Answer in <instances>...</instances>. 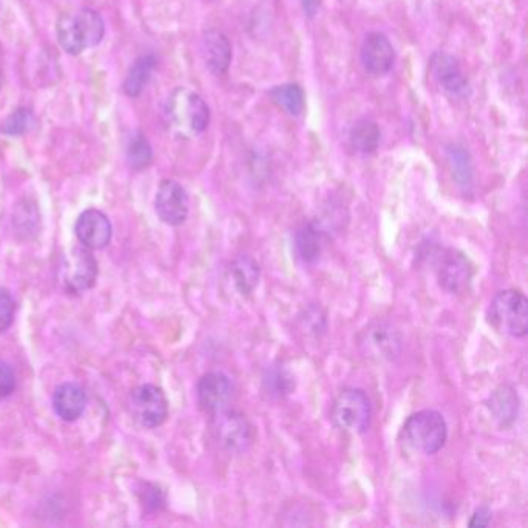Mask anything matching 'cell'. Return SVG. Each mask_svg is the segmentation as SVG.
<instances>
[{
	"mask_svg": "<svg viewBox=\"0 0 528 528\" xmlns=\"http://www.w3.org/2000/svg\"><path fill=\"white\" fill-rule=\"evenodd\" d=\"M16 302L7 288H0V333L7 332L14 321Z\"/></svg>",
	"mask_w": 528,
	"mask_h": 528,
	"instance_id": "28",
	"label": "cell"
},
{
	"mask_svg": "<svg viewBox=\"0 0 528 528\" xmlns=\"http://www.w3.org/2000/svg\"><path fill=\"white\" fill-rule=\"evenodd\" d=\"M166 117L179 134L199 135L210 126L211 112L199 93L179 87L166 104Z\"/></svg>",
	"mask_w": 528,
	"mask_h": 528,
	"instance_id": "2",
	"label": "cell"
},
{
	"mask_svg": "<svg viewBox=\"0 0 528 528\" xmlns=\"http://www.w3.org/2000/svg\"><path fill=\"white\" fill-rule=\"evenodd\" d=\"M98 278V262L92 250L79 245L64 254L56 270V279L62 290L72 295L87 292L96 284Z\"/></svg>",
	"mask_w": 528,
	"mask_h": 528,
	"instance_id": "5",
	"label": "cell"
},
{
	"mask_svg": "<svg viewBox=\"0 0 528 528\" xmlns=\"http://www.w3.org/2000/svg\"><path fill=\"white\" fill-rule=\"evenodd\" d=\"M431 73L446 93L456 98L467 96L470 84L460 69L459 61L446 53H436L431 58Z\"/></svg>",
	"mask_w": 528,
	"mask_h": 528,
	"instance_id": "15",
	"label": "cell"
},
{
	"mask_svg": "<svg viewBox=\"0 0 528 528\" xmlns=\"http://www.w3.org/2000/svg\"><path fill=\"white\" fill-rule=\"evenodd\" d=\"M302 5H304V11H306L307 16L313 18L316 11L319 10V5H321V0H302Z\"/></svg>",
	"mask_w": 528,
	"mask_h": 528,
	"instance_id": "32",
	"label": "cell"
},
{
	"mask_svg": "<svg viewBox=\"0 0 528 528\" xmlns=\"http://www.w3.org/2000/svg\"><path fill=\"white\" fill-rule=\"evenodd\" d=\"M106 25L98 11L79 8L73 13L62 14L56 24V36L64 52L81 55L87 48L96 47L103 41Z\"/></svg>",
	"mask_w": 528,
	"mask_h": 528,
	"instance_id": "1",
	"label": "cell"
},
{
	"mask_svg": "<svg viewBox=\"0 0 528 528\" xmlns=\"http://www.w3.org/2000/svg\"><path fill=\"white\" fill-rule=\"evenodd\" d=\"M141 502H143L144 510L148 513H155L165 508V494L155 485L144 484V490H141Z\"/></svg>",
	"mask_w": 528,
	"mask_h": 528,
	"instance_id": "29",
	"label": "cell"
},
{
	"mask_svg": "<svg viewBox=\"0 0 528 528\" xmlns=\"http://www.w3.org/2000/svg\"><path fill=\"white\" fill-rule=\"evenodd\" d=\"M490 411L501 426H510L518 419V395L508 386H502L490 398Z\"/></svg>",
	"mask_w": 528,
	"mask_h": 528,
	"instance_id": "21",
	"label": "cell"
},
{
	"mask_svg": "<svg viewBox=\"0 0 528 528\" xmlns=\"http://www.w3.org/2000/svg\"><path fill=\"white\" fill-rule=\"evenodd\" d=\"M270 98L276 106L281 107L288 115L298 117L306 107V96L298 84H282L270 90Z\"/></svg>",
	"mask_w": 528,
	"mask_h": 528,
	"instance_id": "23",
	"label": "cell"
},
{
	"mask_svg": "<svg viewBox=\"0 0 528 528\" xmlns=\"http://www.w3.org/2000/svg\"><path fill=\"white\" fill-rule=\"evenodd\" d=\"M233 383L222 372H208L197 384V402L206 414L217 415L227 411L233 402Z\"/></svg>",
	"mask_w": 528,
	"mask_h": 528,
	"instance_id": "11",
	"label": "cell"
},
{
	"mask_svg": "<svg viewBox=\"0 0 528 528\" xmlns=\"http://www.w3.org/2000/svg\"><path fill=\"white\" fill-rule=\"evenodd\" d=\"M381 132L380 127L375 121L369 118L358 120L350 131V146L357 154L371 155L377 151L380 146Z\"/></svg>",
	"mask_w": 528,
	"mask_h": 528,
	"instance_id": "19",
	"label": "cell"
},
{
	"mask_svg": "<svg viewBox=\"0 0 528 528\" xmlns=\"http://www.w3.org/2000/svg\"><path fill=\"white\" fill-rule=\"evenodd\" d=\"M86 392L75 383H64L53 394V409L64 422H76L86 411Z\"/></svg>",
	"mask_w": 528,
	"mask_h": 528,
	"instance_id": "17",
	"label": "cell"
},
{
	"mask_svg": "<svg viewBox=\"0 0 528 528\" xmlns=\"http://www.w3.org/2000/svg\"><path fill=\"white\" fill-rule=\"evenodd\" d=\"M16 389V375L13 367L5 361H0V400L10 397Z\"/></svg>",
	"mask_w": 528,
	"mask_h": 528,
	"instance_id": "30",
	"label": "cell"
},
{
	"mask_svg": "<svg viewBox=\"0 0 528 528\" xmlns=\"http://www.w3.org/2000/svg\"><path fill=\"white\" fill-rule=\"evenodd\" d=\"M332 420L338 428L352 434H363L371 425L372 406L361 389H344L332 408Z\"/></svg>",
	"mask_w": 528,
	"mask_h": 528,
	"instance_id": "6",
	"label": "cell"
},
{
	"mask_svg": "<svg viewBox=\"0 0 528 528\" xmlns=\"http://www.w3.org/2000/svg\"><path fill=\"white\" fill-rule=\"evenodd\" d=\"M360 349L364 357L372 360H395L402 350V336L391 324L375 321L361 333Z\"/></svg>",
	"mask_w": 528,
	"mask_h": 528,
	"instance_id": "9",
	"label": "cell"
},
{
	"mask_svg": "<svg viewBox=\"0 0 528 528\" xmlns=\"http://www.w3.org/2000/svg\"><path fill=\"white\" fill-rule=\"evenodd\" d=\"M395 62V50L388 36L372 31L361 45V64L372 76H383L391 72Z\"/></svg>",
	"mask_w": 528,
	"mask_h": 528,
	"instance_id": "13",
	"label": "cell"
},
{
	"mask_svg": "<svg viewBox=\"0 0 528 528\" xmlns=\"http://www.w3.org/2000/svg\"><path fill=\"white\" fill-rule=\"evenodd\" d=\"M155 66H157V59L154 55H144L138 58L127 73L126 81H124V92L131 98L140 96L144 87L148 86L149 81H151Z\"/></svg>",
	"mask_w": 528,
	"mask_h": 528,
	"instance_id": "22",
	"label": "cell"
},
{
	"mask_svg": "<svg viewBox=\"0 0 528 528\" xmlns=\"http://www.w3.org/2000/svg\"><path fill=\"white\" fill-rule=\"evenodd\" d=\"M155 211L169 227L183 225L189 213L186 189L175 180H163L155 196Z\"/></svg>",
	"mask_w": 528,
	"mask_h": 528,
	"instance_id": "10",
	"label": "cell"
},
{
	"mask_svg": "<svg viewBox=\"0 0 528 528\" xmlns=\"http://www.w3.org/2000/svg\"><path fill=\"white\" fill-rule=\"evenodd\" d=\"M450 155L451 166H453L454 175H456L457 182L467 185L471 180V163L470 155L463 148L459 146H454L448 151Z\"/></svg>",
	"mask_w": 528,
	"mask_h": 528,
	"instance_id": "27",
	"label": "cell"
},
{
	"mask_svg": "<svg viewBox=\"0 0 528 528\" xmlns=\"http://www.w3.org/2000/svg\"><path fill=\"white\" fill-rule=\"evenodd\" d=\"M402 439L411 450L428 456L439 453L448 440L445 417L434 409L409 415L403 425Z\"/></svg>",
	"mask_w": 528,
	"mask_h": 528,
	"instance_id": "3",
	"label": "cell"
},
{
	"mask_svg": "<svg viewBox=\"0 0 528 528\" xmlns=\"http://www.w3.org/2000/svg\"><path fill=\"white\" fill-rule=\"evenodd\" d=\"M231 279L240 295L250 296L254 288L258 287L259 279H261L258 262L250 256H240L231 265Z\"/></svg>",
	"mask_w": 528,
	"mask_h": 528,
	"instance_id": "20",
	"label": "cell"
},
{
	"mask_svg": "<svg viewBox=\"0 0 528 528\" xmlns=\"http://www.w3.org/2000/svg\"><path fill=\"white\" fill-rule=\"evenodd\" d=\"M127 162L134 171H143L152 163V148L143 134H135L127 146Z\"/></svg>",
	"mask_w": 528,
	"mask_h": 528,
	"instance_id": "25",
	"label": "cell"
},
{
	"mask_svg": "<svg viewBox=\"0 0 528 528\" xmlns=\"http://www.w3.org/2000/svg\"><path fill=\"white\" fill-rule=\"evenodd\" d=\"M487 319L494 330L511 338H524L528 332V301L518 290H502L488 307Z\"/></svg>",
	"mask_w": 528,
	"mask_h": 528,
	"instance_id": "4",
	"label": "cell"
},
{
	"mask_svg": "<svg viewBox=\"0 0 528 528\" xmlns=\"http://www.w3.org/2000/svg\"><path fill=\"white\" fill-rule=\"evenodd\" d=\"M436 273L439 284L446 292L462 293L470 287L473 267L462 253L456 250H442L437 256Z\"/></svg>",
	"mask_w": 528,
	"mask_h": 528,
	"instance_id": "12",
	"label": "cell"
},
{
	"mask_svg": "<svg viewBox=\"0 0 528 528\" xmlns=\"http://www.w3.org/2000/svg\"><path fill=\"white\" fill-rule=\"evenodd\" d=\"M295 389V381L292 375L288 374L284 369L273 367L265 374L262 380V391L268 398H282Z\"/></svg>",
	"mask_w": 528,
	"mask_h": 528,
	"instance_id": "24",
	"label": "cell"
},
{
	"mask_svg": "<svg viewBox=\"0 0 528 528\" xmlns=\"http://www.w3.org/2000/svg\"><path fill=\"white\" fill-rule=\"evenodd\" d=\"M35 126V115L27 107H19V109L13 110L8 115L7 120L4 121L0 132L8 135V137H21V135L27 134Z\"/></svg>",
	"mask_w": 528,
	"mask_h": 528,
	"instance_id": "26",
	"label": "cell"
},
{
	"mask_svg": "<svg viewBox=\"0 0 528 528\" xmlns=\"http://www.w3.org/2000/svg\"><path fill=\"white\" fill-rule=\"evenodd\" d=\"M491 511L487 507H480L474 511L473 516H471L470 522L468 525L470 527H487L491 522Z\"/></svg>",
	"mask_w": 528,
	"mask_h": 528,
	"instance_id": "31",
	"label": "cell"
},
{
	"mask_svg": "<svg viewBox=\"0 0 528 528\" xmlns=\"http://www.w3.org/2000/svg\"><path fill=\"white\" fill-rule=\"evenodd\" d=\"M216 422H214V434H216L217 442L222 445V448L233 454H244L250 450L251 445L256 439V432H254L253 425L245 415L239 412L223 411L220 414L214 415Z\"/></svg>",
	"mask_w": 528,
	"mask_h": 528,
	"instance_id": "7",
	"label": "cell"
},
{
	"mask_svg": "<svg viewBox=\"0 0 528 528\" xmlns=\"http://www.w3.org/2000/svg\"><path fill=\"white\" fill-rule=\"evenodd\" d=\"M202 56L213 75H225L230 69L233 50L227 36L219 30H206L202 36Z\"/></svg>",
	"mask_w": 528,
	"mask_h": 528,
	"instance_id": "16",
	"label": "cell"
},
{
	"mask_svg": "<svg viewBox=\"0 0 528 528\" xmlns=\"http://www.w3.org/2000/svg\"><path fill=\"white\" fill-rule=\"evenodd\" d=\"M324 234L323 228L319 227L318 223H304L295 236V248L298 258L302 262H315L321 256L324 248Z\"/></svg>",
	"mask_w": 528,
	"mask_h": 528,
	"instance_id": "18",
	"label": "cell"
},
{
	"mask_svg": "<svg viewBox=\"0 0 528 528\" xmlns=\"http://www.w3.org/2000/svg\"><path fill=\"white\" fill-rule=\"evenodd\" d=\"M129 408L134 419L144 428H158L168 419V398L154 384H141L135 388L129 398Z\"/></svg>",
	"mask_w": 528,
	"mask_h": 528,
	"instance_id": "8",
	"label": "cell"
},
{
	"mask_svg": "<svg viewBox=\"0 0 528 528\" xmlns=\"http://www.w3.org/2000/svg\"><path fill=\"white\" fill-rule=\"evenodd\" d=\"M76 237L89 250H101L110 244L112 225L106 214L98 210H86L76 220Z\"/></svg>",
	"mask_w": 528,
	"mask_h": 528,
	"instance_id": "14",
	"label": "cell"
}]
</instances>
